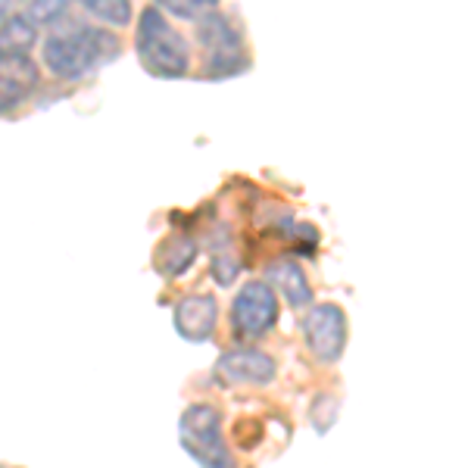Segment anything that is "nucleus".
<instances>
[{
	"label": "nucleus",
	"instance_id": "f257e3e1",
	"mask_svg": "<svg viewBox=\"0 0 468 468\" xmlns=\"http://www.w3.org/2000/svg\"><path fill=\"white\" fill-rule=\"evenodd\" d=\"M119 54H122V44L119 37L107 32V28L88 26L81 19H69L63 16L54 22V32L48 35L41 50V59L57 79H85L101 66L112 63Z\"/></svg>",
	"mask_w": 468,
	"mask_h": 468
},
{
	"label": "nucleus",
	"instance_id": "f03ea898",
	"mask_svg": "<svg viewBox=\"0 0 468 468\" xmlns=\"http://www.w3.org/2000/svg\"><path fill=\"white\" fill-rule=\"evenodd\" d=\"M134 54L156 79H185L191 72V48L156 6L141 10L134 26Z\"/></svg>",
	"mask_w": 468,
	"mask_h": 468
},
{
	"label": "nucleus",
	"instance_id": "7ed1b4c3",
	"mask_svg": "<svg viewBox=\"0 0 468 468\" xmlns=\"http://www.w3.org/2000/svg\"><path fill=\"white\" fill-rule=\"evenodd\" d=\"M178 441L200 468H234L231 450L222 434V412L213 403H191L181 412Z\"/></svg>",
	"mask_w": 468,
	"mask_h": 468
},
{
	"label": "nucleus",
	"instance_id": "20e7f679",
	"mask_svg": "<svg viewBox=\"0 0 468 468\" xmlns=\"http://www.w3.org/2000/svg\"><path fill=\"white\" fill-rule=\"evenodd\" d=\"M278 293L266 282H247L231 300V331L238 341H260L278 324Z\"/></svg>",
	"mask_w": 468,
	"mask_h": 468
},
{
	"label": "nucleus",
	"instance_id": "39448f33",
	"mask_svg": "<svg viewBox=\"0 0 468 468\" xmlns=\"http://www.w3.org/2000/svg\"><path fill=\"white\" fill-rule=\"evenodd\" d=\"M303 341L315 362L335 366L346 346V315L337 303H315L306 309Z\"/></svg>",
	"mask_w": 468,
	"mask_h": 468
},
{
	"label": "nucleus",
	"instance_id": "423d86ee",
	"mask_svg": "<svg viewBox=\"0 0 468 468\" xmlns=\"http://www.w3.org/2000/svg\"><path fill=\"white\" fill-rule=\"evenodd\" d=\"M275 359L256 346H234L218 356L213 378L218 388H266L275 381Z\"/></svg>",
	"mask_w": 468,
	"mask_h": 468
},
{
	"label": "nucleus",
	"instance_id": "0eeeda50",
	"mask_svg": "<svg viewBox=\"0 0 468 468\" xmlns=\"http://www.w3.org/2000/svg\"><path fill=\"white\" fill-rule=\"evenodd\" d=\"M41 85V69L32 54L0 57V112H13Z\"/></svg>",
	"mask_w": 468,
	"mask_h": 468
},
{
	"label": "nucleus",
	"instance_id": "6e6552de",
	"mask_svg": "<svg viewBox=\"0 0 468 468\" xmlns=\"http://www.w3.org/2000/svg\"><path fill=\"white\" fill-rule=\"evenodd\" d=\"M218 324V303L209 293H191L176 303V331L185 341L203 344L216 335Z\"/></svg>",
	"mask_w": 468,
	"mask_h": 468
},
{
	"label": "nucleus",
	"instance_id": "1a4fd4ad",
	"mask_svg": "<svg viewBox=\"0 0 468 468\" xmlns=\"http://www.w3.org/2000/svg\"><path fill=\"white\" fill-rule=\"evenodd\" d=\"M197 44L203 48L207 59H222V57H247L244 54V37L238 35V28L231 26V19L225 13H207L197 19Z\"/></svg>",
	"mask_w": 468,
	"mask_h": 468
},
{
	"label": "nucleus",
	"instance_id": "9d476101",
	"mask_svg": "<svg viewBox=\"0 0 468 468\" xmlns=\"http://www.w3.org/2000/svg\"><path fill=\"white\" fill-rule=\"evenodd\" d=\"M266 284L275 293H282L291 309L313 306V288H309L306 271L291 260H278L266 269Z\"/></svg>",
	"mask_w": 468,
	"mask_h": 468
},
{
	"label": "nucleus",
	"instance_id": "9b49d317",
	"mask_svg": "<svg viewBox=\"0 0 468 468\" xmlns=\"http://www.w3.org/2000/svg\"><path fill=\"white\" fill-rule=\"evenodd\" d=\"M197 260V240L191 234H169L154 253V266L163 278H181Z\"/></svg>",
	"mask_w": 468,
	"mask_h": 468
},
{
	"label": "nucleus",
	"instance_id": "f8f14e48",
	"mask_svg": "<svg viewBox=\"0 0 468 468\" xmlns=\"http://www.w3.org/2000/svg\"><path fill=\"white\" fill-rule=\"evenodd\" d=\"M37 44V26L28 16H10L0 22V57L32 54Z\"/></svg>",
	"mask_w": 468,
	"mask_h": 468
},
{
	"label": "nucleus",
	"instance_id": "ddd939ff",
	"mask_svg": "<svg viewBox=\"0 0 468 468\" xmlns=\"http://www.w3.org/2000/svg\"><path fill=\"white\" fill-rule=\"evenodd\" d=\"M85 10L103 26L125 28L132 26V0H85Z\"/></svg>",
	"mask_w": 468,
	"mask_h": 468
},
{
	"label": "nucleus",
	"instance_id": "4468645a",
	"mask_svg": "<svg viewBox=\"0 0 468 468\" xmlns=\"http://www.w3.org/2000/svg\"><path fill=\"white\" fill-rule=\"evenodd\" d=\"M222 0H154V6L160 13H169L181 22H197L200 16L213 13Z\"/></svg>",
	"mask_w": 468,
	"mask_h": 468
},
{
	"label": "nucleus",
	"instance_id": "2eb2a0df",
	"mask_svg": "<svg viewBox=\"0 0 468 468\" xmlns=\"http://www.w3.org/2000/svg\"><path fill=\"white\" fill-rule=\"evenodd\" d=\"M72 4H75V0H32V4H28L26 16L32 19L37 28H41V26H54V22H59L63 16H69V6Z\"/></svg>",
	"mask_w": 468,
	"mask_h": 468
},
{
	"label": "nucleus",
	"instance_id": "dca6fc26",
	"mask_svg": "<svg viewBox=\"0 0 468 468\" xmlns=\"http://www.w3.org/2000/svg\"><path fill=\"white\" fill-rule=\"evenodd\" d=\"M309 419H313V428L319 434L328 431L331 425L337 421V399L331 394H319L313 399V410H309Z\"/></svg>",
	"mask_w": 468,
	"mask_h": 468
},
{
	"label": "nucleus",
	"instance_id": "f3484780",
	"mask_svg": "<svg viewBox=\"0 0 468 468\" xmlns=\"http://www.w3.org/2000/svg\"><path fill=\"white\" fill-rule=\"evenodd\" d=\"M238 271H240L238 256H231V253H216L213 256V278L222 284V288H231V282L238 278Z\"/></svg>",
	"mask_w": 468,
	"mask_h": 468
},
{
	"label": "nucleus",
	"instance_id": "a211bd4d",
	"mask_svg": "<svg viewBox=\"0 0 468 468\" xmlns=\"http://www.w3.org/2000/svg\"><path fill=\"white\" fill-rule=\"evenodd\" d=\"M22 6H26V0H0V22H6L10 16H19Z\"/></svg>",
	"mask_w": 468,
	"mask_h": 468
}]
</instances>
